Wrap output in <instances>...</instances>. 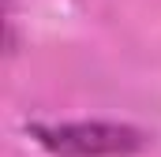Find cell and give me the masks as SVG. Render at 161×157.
Masks as SVG:
<instances>
[{"label": "cell", "mask_w": 161, "mask_h": 157, "mask_svg": "<svg viewBox=\"0 0 161 157\" xmlns=\"http://www.w3.org/2000/svg\"><path fill=\"white\" fill-rule=\"evenodd\" d=\"M26 131L53 157H135L150 146L146 131L113 120H34Z\"/></svg>", "instance_id": "cell-1"}]
</instances>
